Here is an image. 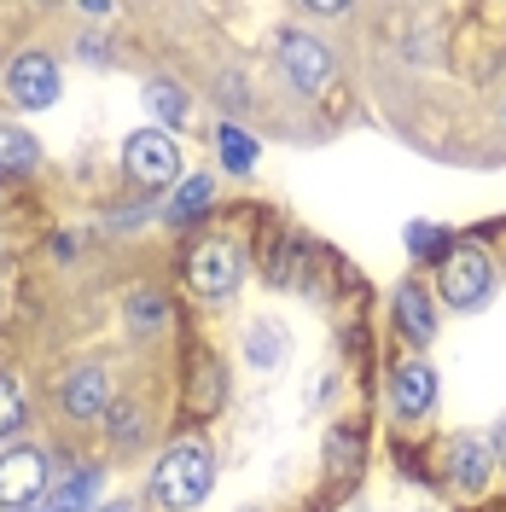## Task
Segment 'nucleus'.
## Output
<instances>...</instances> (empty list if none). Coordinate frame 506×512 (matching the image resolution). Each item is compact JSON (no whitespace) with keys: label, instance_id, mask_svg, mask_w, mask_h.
Here are the masks:
<instances>
[{"label":"nucleus","instance_id":"f257e3e1","mask_svg":"<svg viewBox=\"0 0 506 512\" xmlns=\"http://www.w3.org/2000/svg\"><path fill=\"white\" fill-rule=\"evenodd\" d=\"M210 478H216V466H210V448L187 437V443L163 448L158 472H152V495H158V507L187 512V507H198V501L210 495Z\"/></svg>","mask_w":506,"mask_h":512},{"label":"nucleus","instance_id":"f03ea898","mask_svg":"<svg viewBox=\"0 0 506 512\" xmlns=\"http://www.w3.org/2000/svg\"><path fill=\"white\" fill-rule=\"evenodd\" d=\"M437 286H443V297L454 303V309H472V303H483L489 286H495V262H489L483 245H448Z\"/></svg>","mask_w":506,"mask_h":512},{"label":"nucleus","instance_id":"7ed1b4c3","mask_svg":"<svg viewBox=\"0 0 506 512\" xmlns=\"http://www.w3.org/2000/svg\"><path fill=\"white\" fill-rule=\"evenodd\" d=\"M239 251L227 245V239H198L192 245V256H187V280H192V291L198 297H227V291L239 286Z\"/></svg>","mask_w":506,"mask_h":512},{"label":"nucleus","instance_id":"20e7f679","mask_svg":"<svg viewBox=\"0 0 506 512\" xmlns=\"http://www.w3.org/2000/svg\"><path fill=\"white\" fill-rule=\"evenodd\" d=\"M280 70L291 76V88H297V94H320V88L332 82V53H326V41L291 30L280 41Z\"/></svg>","mask_w":506,"mask_h":512},{"label":"nucleus","instance_id":"39448f33","mask_svg":"<svg viewBox=\"0 0 506 512\" xmlns=\"http://www.w3.org/2000/svg\"><path fill=\"white\" fill-rule=\"evenodd\" d=\"M6 99L24 105V111L53 105V99H59V64L47 59V53H18L12 70H6Z\"/></svg>","mask_w":506,"mask_h":512},{"label":"nucleus","instance_id":"423d86ee","mask_svg":"<svg viewBox=\"0 0 506 512\" xmlns=\"http://www.w3.org/2000/svg\"><path fill=\"white\" fill-rule=\"evenodd\" d=\"M123 163H128V175H134V181L163 187V181H175L181 152H175V140H169V134H158V128H140V134H128Z\"/></svg>","mask_w":506,"mask_h":512},{"label":"nucleus","instance_id":"0eeeda50","mask_svg":"<svg viewBox=\"0 0 506 512\" xmlns=\"http://www.w3.org/2000/svg\"><path fill=\"white\" fill-rule=\"evenodd\" d=\"M47 489V454L41 448H12V454H0V507L24 512Z\"/></svg>","mask_w":506,"mask_h":512},{"label":"nucleus","instance_id":"6e6552de","mask_svg":"<svg viewBox=\"0 0 506 512\" xmlns=\"http://www.w3.org/2000/svg\"><path fill=\"white\" fill-rule=\"evenodd\" d=\"M431 402H437V373L408 355V361L390 373V408L402 419H419V414H431Z\"/></svg>","mask_w":506,"mask_h":512},{"label":"nucleus","instance_id":"1a4fd4ad","mask_svg":"<svg viewBox=\"0 0 506 512\" xmlns=\"http://www.w3.org/2000/svg\"><path fill=\"white\" fill-rule=\"evenodd\" d=\"M64 414L70 419H99L105 414V367H76L70 379H64Z\"/></svg>","mask_w":506,"mask_h":512},{"label":"nucleus","instance_id":"9d476101","mask_svg":"<svg viewBox=\"0 0 506 512\" xmlns=\"http://www.w3.org/2000/svg\"><path fill=\"white\" fill-rule=\"evenodd\" d=\"M396 332L413 338V344H425L431 332H437V320H431V297L419 286H402L396 291Z\"/></svg>","mask_w":506,"mask_h":512},{"label":"nucleus","instance_id":"9b49d317","mask_svg":"<svg viewBox=\"0 0 506 512\" xmlns=\"http://www.w3.org/2000/svg\"><path fill=\"white\" fill-rule=\"evenodd\" d=\"M448 472H454L460 489H483V478H489V448L472 443V437H460L454 454H448Z\"/></svg>","mask_w":506,"mask_h":512},{"label":"nucleus","instance_id":"f8f14e48","mask_svg":"<svg viewBox=\"0 0 506 512\" xmlns=\"http://www.w3.org/2000/svg\"><path fill=\"white\" fill-rule=\"evenodd\" d=\"M35 163H41V146H35L24 128L0 123V169H6V175H30Z\"/></svg>","mask_w":506,"mask_h":512},{"label":"nucleus","instance_id":"ddd939ff","mask_svg":"<svg viewBox=\"0 0 506 512\" xmlns=\"http://www.w3.org/2000/svg\"><path fill=\"white\" fill-rule=\"evenodd\" d=\"M94 483H99V472H70L64 483L47 489V512H82L94 501Z\"/></svg>","mask_w":506,"mask_h":512},{"label":"nucleus","instance_id":"4468645a","mask_svg":"<svg viewBox=\"0 0 506 512\" xmlns=\"http://www.w3.org/2000/svg\"><path fill=\"white\" fill-rule=\"evenodd\" d=\"M216 152H222V163L233 169V175H251V163H256V146H251V134L245 128H222V140H216Z\"/></svg>","mask_w":506,"mask_h":512},{"label":"nucleus","instance_id":"2eb2a0df","mask_svg":"<svg viewBox=\"0 0 506 512\" xmlns=\"http://www.w3.org/2000/svg\"><path fill=\"white\" fill-rule=\"evenodd\" d=\"M146 105H152V111H158L163 123H187V94H181V88H175V82H152V88H146Z\"/></svg>","mask_w":506,"mask_h":512},{"label":"nucleus","instance_id":"dca6fc26","mask_svg":"<svg viewBox=\"0 0 506 512\" xmlns=\"http://www.w3.org/2000/svg\"><path fill=\"white\" fill-rule=\"evenodd\" d=\"M204 204H210V181H204V175H192L187 187L175 192V204H169V222H187V216H198Z\"/></svg>","mask_w":506,"mask_h":512},{"label":"nucleus","instance_id":"f3484780","mask_svg":"<svg viewBox=\"0 0 506 512\" xmlns=\"http://www.w3.org/2000/svg\"><path fill=\"white\" fill-rule=\"evenodd\" d=\"M408 251H413V256H448V239H443V227H431V222H413V227H408Z\"/></svg>","mask_w":506,"mask_h":512},{"label":"nucleus","instance_id":"a211bd4d","mask_svg":"<svg viewBox=\"0 0 506 512\" xmlns=\"http://www.w3.org/2000/svg\"><path fill=\"white\" fill-rule=\"evenodd\" d=\"M18 419H24L18 384H6V379H0V437H6V431H18Z\"/></svg>","mask_w":506,"mask_h":512},{"label":"nucleus","instance_id":"6ab92c4d","mask_svg":"<svg viewBox=\"0 0 506 512\" xmlns=\"http://www.w3.org/2000/svg\"><path fill=\"white\" fill-rule=\"evenodd\" d=\"M111 414V443H140V419H134V408H105Z\"/></svg>","mask_w":506,"mask_h":512},{"label":"nucleus","instance_id":"aec40b11","mask_svg":"<svg viewBox=\"0 0 506 512\" xmlns=\"http://www.w3.org/2000/svg\"><path fill=\"white\" fill-rule=\"evenodd\" d=\"M158 315H163V303L152 297V291H140V297L128 303V320H140V326H158Z\"/></svg>","mask_w":506,"mask_h":512},{"label":"nucleus","instance_id":"412c9836","mask_svg":"<svg viewBox=\"0 0 506 512\" xmlns=\"http://www.w3.org/2000/svg\"><path fill=\"white\" fill-rule=\"evenodd\" d=\"M268 350L280 355V338H268V332H251V355H256V361H268Z\"/></svg>","mask_w":506,"mask_h":512},{"label":"nucleus","instance_id":"4be33fe9","mask_svg":"<svg viewBox=\"0 0 506 512\" xmlns=\"http://www.w3.org/2000/svg\"><path fill=\"white\" fill-rule=\"evenodd\" d=\"M495 448H501V460H506V425H501V443H495Z\"/></svg>","mask_w":506,"mask_h":512},{"label":"nucleus","instance_id":"5701e85b","mask_svg":"<svg viewBox=\"0 0 506 512\" xmlns=\"http://www.w3.org/2000/svg\"><path fill=\"white\" fill-rule=\"evenodd\" d=\"M105 512H128V507H105Z\"/></svg>","mask_w":506,"mask_h":512}]
</instances>
